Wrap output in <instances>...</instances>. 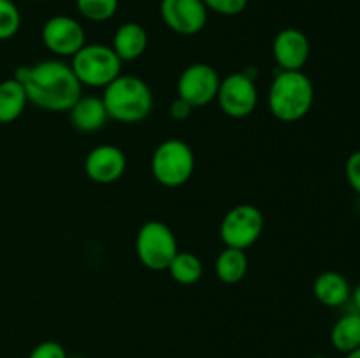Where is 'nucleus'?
I'll use <instances>...</instances> for the list:
<instances>
[{"instance_id":"obj_29","label":"nucleus","mask_w":360,"mask_h":358,"mask_svg":"<svg viewBox=\"0 0 360 358\" xmlns=\"http://www.w3.org/2000/svg\"><path fill=\"white\" fill-rule=\"evenodd\" d=\"M311 358H329V357H323V354H316V357H311Z\"/></svg>"},{"instance_id":"obj_18","label":"nucleus","mask_w":360,"mask_h":358,"mask_svg":"<svg viewBox=\"0 0 360 358\" xmlns=\"http://www.w3.org/2000/svg\"><path fill=\"white\" fill-rule=\"evenodd\" d=\"M214 272L225 284H236L245 279L248 272V256L245 249L225 248L214 262Z\"/></svg>"},{"instance_id":"obj_31","label":"nucleus","mask_w":360,"mask_h":358,"mask_svg":"<svg viewBox=\"0 0 360 358\" xmlns=\"http://www.w3.org/2000/svg\"><path fill=\"white\" fill-rule=\"evenodd\" d=\"M74 358H83V357H74Z\"/></svg>"},{"instance_id":"obj_23","label":"nucleus","mask_w":360,"mask_h":358,"mask_svg":"<svg viewBox=\"0 0 360 358\" xmlns=\"http://www.w3.org/2000/svg\"><path fill=\"white\" fill-rule=\"evenodd\" d=\"M207 11L221 14V16H236L246 9L250 0H202Z\"/></svg>"},{"instance_id":"obj_3","label":"nucleus","mask_w":360,"mask_h":358,"mask_svg":"<svg viewBox=\"0 0 360 358\" xmlns=\"http://www.w3.org/2000/svg\"><path fill=\"white\" fill-rule=\"evenodd\" d=\"M102 102L108 116L120 123H139L150 116L153 109V93L146 81L137 76L120 74L104 88Z\"/></svg>"},{"instance_id":"obj_27","label":"nucleus","mask_w":360,"mask_h":358,"mask_svg":"<svg viewBox=\"0 0 360 358\" xmlns=\"http://www.w3.org/2000/svg\"><path fill=\"white\" fill-rule=\"evenodd\" d=\"M352 305H354V312H357V314H360V284H357V286L352 290L350 293V300Z\"/></svg>"},{"instance_id":"obj_10","label":"nucleus","mask_w":360,"mask_h":358,"mask_svg":"<svg viewBox=\"0 0 360 358\" xmlns=\"http://www.w3.org/2000/svg\"><path fill=\"white\" fill-rule=\"evenodd\" d=\"M42 42L46 48L56 56H70L72 58L84 44H86V34L84 28L76 18L51 16L44 25L41 32Z\"/></svg>"},{"instance_id":"obj_4","label":"nucleus","mask_w":360,"mask_h":358,"mask_svg":"<svg viewBox=\"0 0 360 358\" xmlns=\"http://www.w3.org/2000/svg\"><path fill=\"white\" fill-rule=\"evenodd\" d=\"M122 60L105 44H84L72 56L74 74L81 84L105 88L122 74Z\"/></svg>"},{"instance_id":"obj_2","label":"nucleus","mask_w":360,"mask_h":358,"mask_svg":"<svg viewBox=\"0 0 360 358\" xmlns=\"http://www.w3.org/2000/svg\"><path fill=\"white\" fill-rule=\"evenodd\" d=\"M315 102V86L302 70H280L267 95L271 114L283 123L304 118Z\"/></svg>"},{"instance_id":"obj_22","label":"nucleus","mask_w":360,"mask_h":358,"mask_svg":"<svg viewBox=\"0 0 360 358\" xmlns=\"http://www.w3.org/2000/svg\"><path fill=\"white\" fill-rule=\"evenodd\" d=\"M21 14L13 0H0V41H9L20 32Z\"/></svg>"},{"instance_id":"obj_1","label":"nucleus","mask_w":360,"mask_h":358,"mask_svg":"<svg viewBox=\"0 0 360 358\" xmlns=\"http://www.w3.org/2000/svg\"><path fill=\"white\" fill-rule=\"evenodd\" d=\"M14 79L25 88L28 102L48 112H69L79 100L83 88L72 67L60 60L20 65L14 72Z\"/></svg>"},{"instance_id":"obj_16","label":"nucleus","mask_w":360,"mask_h":358,"mask_svg":"<svg viewBox=\"0 0 360 358\" xmlns=\"http://www.w3.org/2000/svg\"><path fill=\"white\" fill-rule=\"evenodd\" d=\"M313 293L320 304L327 307H341L350 300L352 286L343 274L327 270L316 276L313 283Z\"/></svg>"},{"instance_id":"obj_20","label":"nucleus","mask_w":360,"mask_h":358,"mask_svg":"<svg viewBox=\"0 0 360 358\" xmlns=\"http://www.w3.org/2000/svg\"><path fill=\"white\" fill-rule=\"evenodd\" d=\"M169 272H171L172 279L179 284H195L200 281L204 272L202 262L199 256L188 251H178L172 258L171 265H169Z\"/></svg>"},{"instance_id":"obj_13","label":"nucleus","mask_w":360,"mask_h":358,"mask_svg":"<svg viewBox=\"0 0 360 358\" xmlns=\"http://www.w3.org/2000/svg\"><path fill=\"white\" fill-rule=\"evenodd\" d=\"M311 46L308 35L299 28H283L273 41V56L281 70H302L308 63Z\"/></svg>"},{"instance_id":"obj_5","label":"nucleus","mask_w":360,"mask_h":358,"mask_svg":"<svg viewBox=\"0 0 360 358\" xmlns=\"http://www.w3.org/2000/svg\"><path fill=\"white\" fill-rule=\"evenodd\" d=\"M195 168L192 147L179 139H167L155 150L151 157L153 178L167 188H178L188 183Z\"/></svg>"},{"instance_id":"obj_28","label":"nucleus","mask_w":360,"mask_h":358,"mask_svg":"<svg viewBox=\"0 0 360 358\" xmlns=\"http://www.w3.org/2000/svg\"><path fill=\"white\" fill-rule=\"evenodd\" d=\"M345 358H360V347H359V350L352 351V353L345 354Z\"/></svg>"},{"instance_id":"obj_7","label":"nucleus","mask_w":360,"mask_h":358,"mask_svg":"<svg viewBox=\"0 0 360 358\" xmlns=\"http://www.w3.org/2000/svg\"><path fill=\"white\" fill-rule=\"evenodd\" d=\"M264 232V214L252 204H239L224 216L220 237L227 248L248 249Z\"/></svg>"},{"instance_id":"obj_15","label":"nucleus","mask_w":360,"mask_h":358,"mask_svg":"<svg viewBox=\"0 0 360 358\" xmlns=\"http://www.w3.org/2000/svg\"><path fill=\"white\" fill-rule=\"evenodd\" d=\"M111 48L122 62H134V60L143 56V53L146 51V30H144L143 25L134 23V21L123 23L122 27H118V30L115 32Z\"/></svg>"},{"instance_id":"obj_26","label":"nucleus","mask_w":360,"mask_h":358,"mask_svg":"<svg viewBox=\"0 0 360 358\" xmlns=\"http://www.w3.org/2000/svg\"><path fill=\"white\" fill-rule=\"evenodd\" d=\"M192 111H193L192 105L179 97L171 104V116L172 119H176V121H185V119H188L190 116H192Z\"/></svg>"},{"instance_id":"obj_12","label":"nucleus","mask_w":360,"mask_h":358,"mask_svg":"<svg viewBox=\"0 0 360 358\" xmlns=\"http://www.w3.org/2000/svg\"><path fill=\"white\" fill-rule=\"evenodd\" d=\"M127 171V157L118 146L102 144L94 147L84 160V172L98 185L116 183Z\"/></svg>"},{"instance_id":"obj_30","label":"nucleus","mask_w":360,"mask_h":358,"mask_svg":"<svg viewBox=\"0 0 360 358\" xmlns=\"http://www.w3.org/2000/svg\"><path fill=\"white\" fill-rule=\"evenodd\" d=\"M34 2H41V0H34Z\"/></svg>"},{"instance_id":"obj_19","label":"nucleus","mask_w":360,"mask_h":358,"mask_svg":"<svg viewBox=\"0 0 360 358\" xmlns=\"http://www.w3.org/2000/svg\"><path fill=\"white\" fill-rule=\"evenodd\" d=\"M330 343L340 353H352L360 347V314L347 312L334 323L330 330Z\"/></svg>"},{"instance_id":"obj_17","label":"nucleus","mask_w":360,"mask_h":358,"mask_svg":"<svg viewBox=\"0 0 360 358\" xmlns=\"http://www.w3.org/2000/svg\"><path fill=\"white\" fill-rule=\"evenodd\" d=\"M28 104L25 88L18 79H4L0 83V123L7 125L23 114Z\"/></svg>"},{"instance_id":"obj_21","label":"nucleus","mask_w":360,"mask_h":358,"mask_svg":"<svg viewBox=\"0 0 360 358\" xmlns=\"http://www.w3.org/2000/svg\"><path fill=\"white\" fill-rule=\"evenodd\" d=\"M120 0H76V9L84 20L104 23L118 13Z\"/></svg>"},{"instance_id":"obj_14","label":"nucleus","mask_w":360,"mask_h":358,"mask_svg":"<svg viewBox=\"0 0 360 358\" xmlns=\"http://www.w3.org/2000/svg\"><path fill=\"white\" fill-rule=\"evenodd\" d=\"M70 123L76 130L84 133L98 132L104 128L108 123L109 116L105 111V105L102 98L98 97H83L81 95L79 100L70 107Z\"/></svg>"},{"instance_id":"obj_9","label":"nucleus","mask_w":360,"mask_h":358,"mask_svg":"<svg viewBox=\"0 0 360 358\" xmlns=\"http://www.w3.org/2000/svg\"><path fill=\"white\" fill-rule=\"evenodd\" d=\"M220 76L207 63H192L178 77V97L193 109L217 100Z\"/></svg>"},{"instance_id":"obj_6","label":"nucleus","mask_w":360,"mask_h":358,"mask_svg":"<svg viewBox=\"0 0 360 358\" xmlns=\"http://www.w3.org/2000/svg\"><path fill=\"white\" fill-rule=\"evenodd\" d=\"M178 251L174 234L162 221H146L137 232L136 253L146 269L155 272L167 270Z\"/></svg>"},{"instance_id":"obj_25","label":"nucleus","mask_w":360,"mask_h":358,"mask_svg":"<svg viewBox=\"0 0 360 358\" xmlns=\"http://www.w3.org/2000/svg\"><path fill=\"white\" fill-rule=\"evenodd\" d=\"M345 174H347L348 185L360 197V150L354 151L345 164Z\"/></svg>"},{"instance_id":"obj_8","label":"nucleus","mask_w":360,"mask_h":358,"mask_svg":"<svg viewBox=\"0 0 360 358\" xmlns=\"http://www.w3.org/2000/svg\"><path fill=\"white\" fill-rule=\"evenodd\" d=\"M217 100L227 116L236 119L252 114L259 102L255 81L246 72H232L220 81Z\"/></svg>"},{"instance_id":"obj_24","label":"nucleus","mask_w":360,"mask_h":358,"mask_svg":"<svg viewBox=\"0 0 360 358\" xmlns=\"http://www.w3.org/2000/svg\"><path fill=\"white\" fill-rule=\"evenodd\" d=\"M28 358H69L65 347L56 340H44L30 351Z\"/></svg>"},{"instance_id":"obj_11","label":"nucleus","mask_w":360,"mask_h":358,"mask_svg":"<svg viewBox=\"0 0 360 358\" xmlns=\"http://www.w3.org/2000/svg\"><path fill=\"white\" fill-rule=\"evenodd\" d=\"M160 16L179 35L199 34L207 23V9L202 0H160Z\"/></svg>"}]
</instances>
